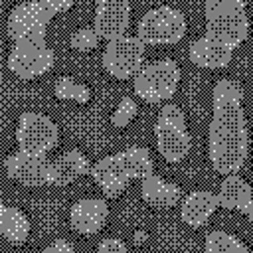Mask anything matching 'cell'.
<instances>
[{"label":"cell","mask_w":253,"mask_h":253,"mask_svg":"<svg viewBox=\"0 0 253 253\" xmlns=\"http://www.w3.org/2000/svg\"><path fill=\"white\" fill-rule=\"evenodd\" d=\"M213 117L208 130V154L215 172H239L247 158V125L243 115V89L225 77L213 87Z\"/></svg>","instance_id":"obj_1"},{"label":"cell","mask_w":253,"mask_h":253,"mask_svg":"<svg viewBox=\"0 0 253 253\" xmlns=\"http://www.w3.org/2000/svg\"><path fill=\"white\" fill-rule=\"evenodd\" d=\"M154 138L160 156L168 164L182 162L192 148V138L186 128V115L178 105H164L154 125Z\"/></svg>","instance_id":"obj_2"},{"label":"cell","mask_w":253,"mask_h":253,"mask_svg":"<svg viewBox=\"0 0 253 253\" xmlns=\"http://www.w3.org/2000/svg\"><path fill=\"white\" fill-rule=\"evenodd\" d=\"M180 67L172 59H158L138 69L132 81L134 95L144 103H162L176 95L180 83Z\"/></svg>","instance_id":"obj_3"},{"label":"cell","mask_w":253,"mask_h":253,"mask_svg":"<svg viewBox=\"0 0 253 253\" xmlns=\"http://www.w3.org/2000/svg\"><path fill=\"white\" fill-rule=\"evenodd\" d=\"M188 24L186 16L172 6H158L148 10L136 26V38L146 45H170L182 42Z\"/></svg>","instance_id":"obj_4"},{"label":"cell","mask_w":253,"mask_h":253,"mask_svg":"<svg viewBox=\"0 0 253 253\" xmlns=\"http://www.w3.org/2000/svg\"><path fill=\"white\" fill-rule=\"evenodd\" d=\"M55 63V53L45 40L14 42L8 55V69L18 79H36L45 75Z\"/></svg>","instance_id":"obj_5"},{"label":"cell","mask_w":253,"mask_h":253,"mask_svg":"<svg viewBox=\"0 0 253 253\" xmlns=\"http://www.w3.org/2000/svg\"><path fill=\"white\" fill-rule=\"evenodd\" d=\"M144 61V43L136 36H119L107 42L103 51L105 71L119 81L130 79L138 73Z\"/></svg>","instance_id":"obj_6"},{"label":"cell","mask_w":253,"mask_h":253,"mask_svg":"<svg viewBox=\"0 0 253 253\" xmlns=\"http://www.w3.org/2000/svg\"><path fill=\"white\" fill-rule=\"evenodd\" d=\"M53 12L43 0H28L14 6L8 14V36L12 42L22 40H45Z\"/></svg>","instance_id":"obj_7"},{"label":"cell","mask_w":253,"mask_h":253,"mask_svg":"<svg viewBox=\"0 0 253 253\" xmlns=\"http://www.w3.org/2000/svg\"><path fill=\"white\" fill-rule=\"evenodd\" d=\"M59 138L57 125L43 113L24 111L16 126V140L22 152L47 154Z\"/></svg>","instance_id":"obj_8"},{"label":"cell","mask_w":253,"mask_h":253,"mask_svg":"<svg viewBox=\"0 0 253 253\" xmlns=\"http://www.w3.org/2000/svg\"><path fill=\"white\" fill-rule=\"evenodd\" d=\"M247 6H229L206 14V36L223 42L229 47H239L249 36Z\"/></svg>","instance_id":"obj_9"},{"label":"cell","mask_w":253,"mask_h":253,"mask_svg":"<svg viewBox=\"0 0 253 253\" xmlns=\"http://www.w3.org/2000/svg\"><path fill=\"white\" fill-rule=\"evenodd\" d=\"M4 168L10 180H16L28 188H40L47 184V170L49 162L45 154H30V152H14L6 156Z\"/></svg>","instance_id":"obj_10"},{"label":"cell","mask_w":253,"mask_h":253,"mask_svg":"<svg viewBox=\"0 0 253 253\" xmlns=\"http://www.w3.org/2000/svg\"><path fill=\"white\" fill-rule=\"evenodd\" d=\"M130 4L128 0H97L95 10V32L101 40H113L125 36L128 28Z\"/></svg>","instance_id":"obj_11"},{"label":"cell","mask_w":253,"mask_h":253,"mask_svg":"<svg viewBox=\"0 0 253 253\" xmlns=\"http://www.w3.org/2000/svg\"><path fill=\"white\" fill-rule=\"evenodd\" d=\"M109 217V206L101 198L77 200L69 210V225L81 235H95L103 229Z\"/></svg>","instance_id":"obj_12"},{"label":"cell","mask_w":253,"mask_h":253,"mask_svg":"<svg viewBox=\"0 0 253 253\" xmlns=\"http://www.w3.org/2000/svg\"><path fill=\"white\" fill-rule=\"evenodd\" d=\"M190 61L196 67L202 69H223L229 65L231 57H233V47L225 45L223 42L210 38V36H202L198 38L192 45H190Z\"/></svg>","instance_id":"obj_13"},{"label":"cell","mask_w":253,"mask_h":253,"mask_svg":"<svg viewBox=\"0 0 253 253\" xmlns=\"http://www.w3.org/2000/svg\"><path fill=\"white\" fill-rule=\"evenodd\" d=\"M91 168L87 156L77 150L71 148L67 152H63L59 158H55L53 162H49V170H47V184L53 186H69L75 180H79L83 174H87Z\"/></svg>","instance_id":"obj_14"},{"label":"cell","mask_w":253,"mask_h":253,"mask_svg":"<svg viewBox=\"0 0 253 253\" xmlns=\"http://www.w3.org/2000/svg\"><path fill=\"white\" fill-rule=\"evenodd\" d=\"M217 196V206L225 208V210H237L241 213H245L247 217L253 215V194H251V186L237 174H225V180L219 186Z\"/></svg>","instance_id":"obj_15"},{"label":"cell","mask_w":253,"mask_h":253,"mask_svg":"<svg viewBox=\"0 0 253 253\" xmlns=\"http://www.w3.org/2000/svg\"><path fill=\"white\" fill-rule=\"evenodd\" d=\"M217 196L208 192V190H194L190 192L180 208V217L186 225L198 229L208 223V219L213 215L217 210Z\"/></svg>","instance_id":"obj_16"},{"label":"cell","mask_w":253,"mask_h":253,"mask_svg":"<svg viewBox=\"0 0 253 253\" xmlns=\"http://www.w3.org/2000/svg\"><path fill=\"white\" fill-rule=\"evenodd\" d=\"M119 172L128 180H142L150 174H154V164L150 158L148 148L144 146H130L123 152L115 154Z\"/></svg>","instance_id":"obj_17"},{"label":"cell","mask_w":253,"mask_h":253,"mask_svg":"<svg viewBox=\"0 0 253 253\" xmlns=\"http://www.w3.org/2000/svg\"><path fill=\"white\" fill-rule=\"evenodd\" d=\"M140 194H142V200L152 208H172L182 200L180 186L170 184L154 174L142 178Z\"/></svg>","instance_id":"obj_18"},{"label":"cell","mask_w":253,"mask_h":253,"mask_svg":"<svg viewBox=\"0 0 253 253\" xmlns=\"http://www.w3.org/2000/svg\"><path fill=\"white\" fill-rule=\"evenodd\" d=\"M30 229H32V223L22 210H18L14 206L0 208V231L8 243H12V245L26 243Z\"/></svg>","instance_id":"obj_19"},{"label":"cell","mask_w":253,"mask_h":253,"mask_svg":"<svg viewBox=\"0 0 253 253\" xmlns=\"http://www.w3.org/2000/svg\"><path fill=\"white\" fill-rule=\"evenodd\" d=\"M53 93L59 101H73L79 105H85L91 101V89L73 77H59L53 85Z\"/></svg>","instance_id":"obj_20"},{"label":"cell","mask_w":253,"mask_h":253,"mask_svg":"<svg viewBox=\"0 0 253 253\" xmlns=\"http://www.w3.org/2000/svg\"><path fill=\"white\" fill-rule=\"evenodd\" d=\"M206 251L208 253H247V245L239 241L235 235L225 231H211L206 237Z\"/></svg>","instance_id":"obj_21"},{"label":"cell","mask_w":253,"mask_h":253,"mask_svg":"<svg viewBox=\"0 0 253 253\" xmlns=\"http://www.w3.org/2000/svg\"><path fill=\"white\" fill-rule=\"evenodd\" d=\"M136 111H138V107H136L134 99H132V97H123V99L119 101L117 109H115L113 115H111L113 126H115V128H125V126H128L130 121L136 117Z\"/></svg>","instance_id":"obj_22"},{"label":"cell","mask_w":253,"mask_h":253,"mask_svg":"<svg viewBox=\"0 0 253 253\" xmlns=\"http://www.w3.org/2000/svg\"><path fill=\"white\" fill-rule=\"evenodd\" d=\"M99 34L95 32V28H81L77 32L71 34L69 43L75 51H91L99 45Z\"/></svg>","instance_id":"obj_23"},{"label":"cell","mask_w":253,"mask_h":253,"mask_svg":"<svg viewBox=\"0 0 253 253\" xmlns=\"http://www.w3.org/2000/svg\"><path fill=\"white\" fill-rule=\"evenodd\" d=\"M126 186H128V178H115V180L105 182V184L101 186V190H103L105 198L115 200V198H119V196L126 190Z\"/></svg>","instance_id":"obj_24"},{"label":"cell","mask_w":253,"mask_h":253,"mask_svg":"<svg viewBox=\"0 0 253 253\" xmlns=\"http://www.w3.org/2000/svg\"><path fill=\"white\" fill-rule=\"evenodd\" d=\"M97 249L101 253H125L126 251V243L123 239H119V237H107V239H103L99 243Z\"/></svg>","instance_id":"obj_25"},{"label":"cell","mask_w":253,"mask_h":253,"mask_svg":"<svg viewBox=\"0 0 253 253\" xmlns=\"http://www.w3.org/2000/svg\"><path fill=\"white\" fill-rule=\"evenodd\" d=\"M229 6H247V0H206V14H211Z\"/></svg>","instance_id":"obj_26"},{"label":"cell","mask_w":253,"mask_h":253,"mask_svg":"<svg viewBox=\"0 0 253 253\" xmlns=\"http://www.w3.org/2000/svg\"><path fill=\"white\" fill-rule=\"evenodd\" d=\"M43 2H45V6L53 12V16L69 12V10L73 8V4H75V0H43Z\"/></svg>","instance_id":"obj_27"},{"label":"cell","mask_w":253,"mask_h":253,"mask_svg":"<svg viewBox=\"0 0 253 253\" xmlns=\"http://www.w3.org/2000/svg\"><path fill=\"white\" fill-rule=\"evenodd\" d=\"M71 251H73V245L63 239H55L51 245L45 247V253H71Z\"/></svg>","instance_id":"obj_28"},{"label":"cell","mask_w":253,"mask_h":253,"mask_svg":"<svg viewBox=\"0 0 253 253\" xmlns=\"http://www.w3.org/2000/svg\"><path fill=\"white\" fill-rule=\"evenodd\" d=\"M146 239V233L144 231H136L134 233V243H140V241H144Z\"/></svg>","instance_id":"obj_29"},{"label":"cell","mask_w":253,"mask_h":253,"mask_svg":"<svg viewBox=\"0 0 253 253\" xmlns=\"http://www.w3.org/2000/svg\"><path fill=\"white\" fill-rule=\"evenodd\" d=\"M2 206H4V204H2V198H0V208H2Z\"/></svg>","instance_id":"obj_30"}]
</instances>
